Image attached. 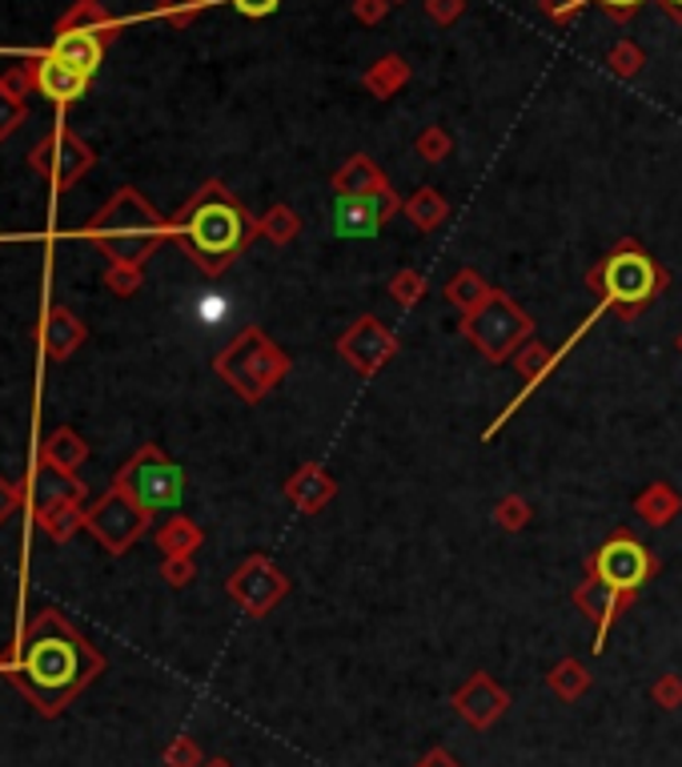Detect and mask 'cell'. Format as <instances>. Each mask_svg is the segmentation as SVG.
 I'll return each instance as SVG.
<instances>
[{
    "label": "cell",
    "mask_w": 682,
    "mask_h": 767,
    "mask_svg": "<svg viewBox=\"0 0 682 767\" xmlns=\"http://www.w3.org/2000/svg\"><path fill=\"white\" fill-rule=\"evenodd\" d=\"M4 672L44 715H57L101 672V655L57 610H44Z\"/></svg>",
    "instance_id": "6da1fadb"
},
{
    "label": "cell",
    "mask_w": 682,
    "mask_h": 767,
    "mask_svg": "<svg viewBox=\"0 0 682 767\" xmlns=\"http://www.w3.org/2000/svg\"><path fill=\"white\" fill-rule=\"evenodd\" d=\"M157 225L153 210L136 198V190H121L105 210L81 230V238H96L113 258V265H136L149 253V230Z\"/></svg>",
    "instance_id": "7a4b0ae2"
},
{
    "label": "cell",
    "mask_w": 682,
    "mask_h": 767,
    "mask_svg": "<svg viewBox=\"0 0 682 767\" xmlns=\"http://www.w3.org/2000/svg\"><path fill=\"white\" fill-rule=\"evenodd\" d=\"M177 230L190 238L201 258H233L250 238V221L221 190H205V198L193 205Z\"/></svg>",
    "instance_id": "3957f363"
},
{
    "label": "cell",
    "mask_w": 682,
    "mask_h": 767,
    "mask_svg": "<svg viewBox=\"0 0 682 767\" xmlns=\"http://www.w3.org/2000/svg\"><path fill=\"white\" fill-rule=\"evenodd\" d=\"M116 486H121L136 506H145V511H165V506L181 503V494H185V474L173 463H165L157 446H145V451L136 454L133 463L121 471Z\"/></svg>",
    "instance_id": "277c9868"
},
{
    "label": "cell",
    "mask_w": 682,
    "mask_h": 767,
    "mask_svg": "<svg viewBox=\"0 0 682 767\" xmlns=\"http://www.w3.org/2000/svg\"><path fill=\"white\" fill-rule=\"evenodd\" d=\"M84 526H89L113 555H121V551H129V543L145 531V506H136L121 486H113L93 511H84Z\"/></svg>",
    "instance_id": "5b68a950"
},
{
    "label": "cell",
    "mask_w": 682,
    "mask_h": 767,
    "mask_svg": "<svg viewBox=\"0 0 682 767\" xmlns=\"http://www.w3.org/2000/svg\"><path fill=\"white\" fill-rule=\"evenodd\" d=\"M647 575H651V558H647V551H642L634 538H614V543H607V547L599 551V558H594V578H599V587L614 591V595L634 591L639 583H647Z\"/></svg>",
    "instance_id": "8992f818"
},
{
    "label": "cell",
    "mask_w": 682,
    "mask_h": 767,
    "mask_svg": "<svg viewBox=\"0 0 682 767\" xmlns=\"http://www.w3.org/2000/svg\"><path fill=\"white\" fill-rule=\"evenodd\" d=\"M654 285H659V274H654L651 258H642V253H619L602 270V290L622 305L647 302L654 294Z\"/></svg>",
    "instance_id": "52a82bcc"
},
{
    "label": "cell",
    "mask_w": 682,
    "mask_h": 767,
    "mask_svg": "<svg viewBox=\"0 0 682 767\" xmlns=\"http://www.w3.org/2000/svg\"><path fill=\"white\" fill-rule=\"evenodd\" d=\"M32 81H37V93H41L49 105L64 109L89 93V81H93V77L77 73L73 64L57 61V57L44 49V53L32 57Z\"/></svg>",
    "instance_id": "ba28073f"
},
{
    "label": "cell",
    "mask_w": 682,
    "mask_h": 767,
    "mask_svg": "<svg viewBox=\"0 0 682 767\" xmlns=\"http://www.w3.org/2000/svg\"><path fill=\"white\" fill-rule=\"evenodd\" d=\"M386 210H394V198H386V193H346V198H337V238H374L381 230V213Z\"/></svg>",
    "instance_id": "9c48e42d"
},
{
    "label": "cell",
    "mask_w": 682,
    "mask_h": 767,
    "mask_svg": "<svg viewBox=\"0 0 682 767\" xmlns=\"http://www.w3.org/2000/svg\"><path fill=\"white\" fill-rule=\"evenodd\" d=\"M32 515L41 511H61V506H77L84 498V483H77L73 471H57V466L41 463L29 478Z\"/></svg>",
    "instance_id": "30bf717a"
},
{
    "label": "cell",
    "mask_w": 682,
    "mask_h": 767,
    "mask_svg": "<svg viewBox=\"0 0 682 767\" xmlns=\"http://www.w3.org/2000/svg\"><path fill=\"white\" fill-rule=\"evenodd\" d=\"M93 169V149L84 145V141H77L69 129H64V121H57L53 129V165H49V181H53V190L64 193L73 190L77 181L84 178Z\"/></svg>",
    "instance_id": "8fae6325"
},
{
    "label": "cell",
    "mask_w": 682,
    "mask_h": 767,
    "mask_svg": "<svg viewBox=\"0 0 682 767\" xmlns=\"http://www.w3.org/2000/svg\"><path fill=\"white\" fill-rule=\"evenodd\" d=\"M49 53H53L57 61L73 64L77 73L93 77L96 69H101V57H105V41H101L96 32H57L53 44H49Z\"/></svg>",
    "instance_id": "7c38bea8"
},
{
    "label": "cell",
    "mask_w": 682,
    "mask_h": 767,
    "mask_svg": "<svg viewBox=\"0 0 682 767\" xmlns=\"http://www.w3.org/2000/svg\"><path fill=\"white\" fill-rule=\"evenodd\" d=\"M84 342V322H77L64 305H53L49 310V317L41 322V350L53 362H64V357L73 354L77 346Z\"/></svg>",
    "instance_id": "4fadbf2b"
},
{
    "label": "cell",
    "mask_w": 682,
    "mask_h": 767,
    "mask_svg": "<svg viewBox=\"0 0 682 767\" xmlns=\"http://www.w3.org/2000/svg\"><path fill=\"white\" fill-rule=\"evenodd\" d=\"M116 29H121V24H113V17L105 12L101 0H73V9L57 21L53 32H96L101 41H113Z\"/></svg>",
    "instance_id": "5bb4252c"
},
{
    "label": "cell",
    "mask_w": 682,
    "mask_h": 767,
    "mask_svg": "<svg viewBox=\"0 0 682 767\" xmlns=\"http://www.w3.org/2000/svg\"><path fill=\"white\" fill-rule=\"evenodd\" d=\"M458 707H462V715L470 719L474 727H486V724H493V719L502 715L506 695L498 692V687H493L486 675H478V679H474V684L458 695Z\"/></svg>",
    "instance_id": "9a60e30c"
},
{
    "label": "cell",
    "mask_w": 682,
    "mask_h": 767,
    "mask_svg": "<svg viewBox=\"0 0 682 767\" xmlns=\"http://www.w3.org/2000/svg\"><path fill=\"white\" fill-rule=\"evenodd\" d=\"M84 458H89V446L69 426H61V431H53L41 442V463L57 466V471H77Z\"/></svg>",
    "instance_id": "2e32d148"
},
{
    "label": "cell",
    "mask_w": 682,
    "mask_h": 767,
    "mask_svg": "<svg viewBox=\"0 0 682 767\" xmlns=\"http://www.w3.org/2000/svg\"><path fill=\"white\" fill-rule=\"evenodd\" d=\"M84 523V506H61V511H41L37 515V526H41L44 535H53L57 543H69L73 538V531Z\"/></svg>",
    "instance_id": "e0dca14e"
},
{
    "label": "cell",
    "mask_w": 682,
    "mask_h": 767,
    "mask_svg": "<svg viewBox=\"0 0 682 767\" xmlns=\"http://www.w3.org/2000/svg\"><path fill=\"white\" fill-rule=\"evenodd\" d=\"M24 117H29V109H24V97H17L9 84L0 81V141H9L12 133L21 129Z\"/></svg>",
    "instance_id": "ac0fdd59"
},
{
    "label": "cell",
    "mask_w": 682,
    "mask_h": 767,
    "mask_svg": "<svg viewBox=\"0 0 682 767\" xmlns=\"http://www.w3.org/2000/svg\"><path fill=\"white\" fill-rule=\"evenodd\" d=\"M225 314H230V302H225L221 294L197 297V322H201V326H221V322H225Z\"/></svg>",
    "instance_id": "d6986e66"
},
{
    "label": "cell",
    "mask_w": 682,
    "mask_h": 767,
    "mask_svg": "<svg viewBox=\"0 0 682 767\" xmlns=\"http://www.w3.org/2000/svg\"><path fill=\"white\" fill-rule=\"evenodd\" d=\"M21 503H24V494L17 491L9 478H0V526H4L12 515H17V506H21Z\"/></svg>",
    "instance_id": "ffe728a7"
},
{
    "label": "cell",
    "mask_w": 682,
    "mask_h": 767,
    "mask_svg": "<svg viewBox=\"0 0 682 767\" xmlns=\"http://www.w3.org/2000/svg\"><path fill=\"white\" fill-rule=\"evenodd\" d=\"M190 543H193V531H190V526H181V523H173L165 535H161V547H165L169 555H177V551H190Z\"/></svg>",
    "instance_id": "44dd1931"
},
{
    "label": "cell",
    "mask_w": 682,
    "mask_h": 767,
    "mask_svg": "<svg viewBox=\"0 0 682 767\" xmlns=\"http://www.w3.org/2000/svg\"><path fill=\"white\" fill-rule=\"evenodd\" d=\"M105 282L113 285L116 294H133L136 290V265H113L105 274Z\"/></svg>",
    "instance_id": "7402d4cb"
},
{
    "label": "cell",
    "mask_w": 682,
    "mask_h": 767,
    "mask_svg": "<svg viewBox=\"0 0 682 767\" xmlns=\"http://www.w3.org/2000/svg\"><path fill=\"white\" fill-rule=\"evenodd\" d=\"M161 12H165L173 24H185L197 12V0H161Z\"/></svg>",
    "instance_id": "603a6c76"
},
{
    "label": "cell",
    "mask_w": 682,
    "mask_h": 767,
    "mask_svg": "<svg viewBox=\"0 0 682 767\" xmlns=\"http://www.w3.org/2000/svg\"><path fill=\"white\" fill-rule=\"evenodd\" d=\"M277 4L282 0H233V9L245 12V17H269V12H277Z\"/></svg>",
    "instance_id": "cb8c5ba5"
},
{
    "label": "cell",
    "mask_w": 682,
    "mask_h": 767,
    "mask_svg": "<svg viewBox=\"0 0 682 767\" xmlns=\"http://www.w3.org/2000/svg\"><path fill=\"white\" fill-rule=\"evenodd\" d=\"M558 687H562V695H578V687H587V675H578V667H562V672H558V679H554Z\"/></svg>",
    "instance_id": "d4e9b609"
},
{
    "label": "cell",
    "mask_w": 682,
    "mask_h": 767,
    "mask_svg": "<svg viewBox=\"0 0 682 767\" xmlns=\"http://www.w3.org/2000/svg\"><path fill=\"white\" fill-rule=\"evenodd\" d=\"M193 759H197L193 744H177L173 751H169V767H193Z\"/></svg>",
    "instance_id": "484cf974"
},
{
    "label": "cell",
    "mask_w": 682,
    "mask_h": 767,
    "mask_svg": "<svg viewBox=\"0 0 682 767\" xmlns=\"http://www.w3.org/2000/svg\"><path fill=\"white\" fill-rule=\"evenodd\" d=\"M418 767H462V764H454V759L446 756V751H430V756L421 759Z\"/></svg>",
    "instance_id": "4316f807"
},
{
    "label": "cell",
    "mask_w": 682,
    "mask_h": 767,
    "mask_svg": "<svg viewBox=\"0 0 682 767\" xmlns=\"http://www.w3.org/2000/svg\"><path fill=\"white\" fill-rule=\"evenodd\" d=\"M602 4H607V9H619V12H627V9H634V4H639V0H602Z\"/></svg>",
    "instance_id": "83f0119b"
},
{
    "label": "cell",
    "mask_w": 682,
    "mask_h": 767,
    "mask_svg": "<svg viewBox=\"0 0 682 767\" xmlns=\"http://www.w3.org/2000/svg\"><path fill=\"white\" fill-rule=\"evenodd\" d=\"M666 9H674L682 17V0H666Z\"/></svg>",
    "instance_id": "f1b7e54d"
},
{
    "label": "cell",
    "mask_w": 682,
    "mask_h": 767,
    "mask_svg": "<svg viewBox=\"0 0 682 767\" xmlns=\"http://www.w3.org/2000/svg\"><path fill=\"white\" fill-rule=\"evenodd\" d=\"M213 767H225V764H213Z\"/></svg>",
    "instance_id": "f546056e"
}]
</instances>
